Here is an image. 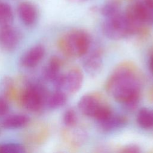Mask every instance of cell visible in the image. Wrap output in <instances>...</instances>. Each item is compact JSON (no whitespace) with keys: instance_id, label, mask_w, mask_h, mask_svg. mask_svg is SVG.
I'll return each instance as SVG.
<instances>
[{"instance_id":"cell-1","label":"cell","mask_w":153,"mask_h":153,"mask_svg":"<svg viewBox=\"0 0 153 153\" xmlns=\"http://www.w3.org/2000/svg\"><path fill=\"white\" fill-rule=\"evenodd\" d=\"M141 75L139 69L131 62L119 64L108 78L105 88L118 102L134 108L139 101Z\"/></svg>"},{"instance_id":"cell-2","label":"cell","mask_w":153,"mask_h":153,"mask_svg":"<svg viewBox=\"0 0 153 153\" xmlns=\"http://www.w3.org/2000/svg\"><path fill=\"white\" fill-rule=\"evenodd\" d=\"M58 46L65 56L77 58L84 56L90 50L91 38L85 31L75 29L64 34L59 39Z\"/></svg>"},{"instance_id":"cell-3","label":"cell","mask_w":153,"mask_h":153,"mask_svg":"<svg viewBox=\"0 0 153 153\" xmlns=\"http://www.w3.org/2000/svg\"><path fill=\"white\" fill-rule=\"evenodd\" d=\"M78 107L82 114L95 119L97 122L113 112L103 96L97 93L83 95L78 101Z\"/></svg>"},{"instance_id":"cell-4","label":"cell","mask_w":153,"mask_h":153,"mask_svg":"<svg viewBox=\"0 0 153 153\" xmlns=\"http://www.w3.org/2000/svg\"><path fill=\"white\" fill-rule=\"evenodd\" d=\"M104 35L109 39L119 40L134 35V30L124 11L105 18L102 25Z\"/></svg>"},{"instance_id":"cell-5","label":"cell","mask_w":153,"mask_h":153,"mask_svg":"<svg viewBox=\"0 0 153 153\" xmlns=\"http://www.w3.org/2000/svg\"><path fill=\"white\" fill-rule=\"evenodd\" d=\"M48 95L47 91L41 84L29 83L20 95V102L27 110L37 112L46 106Z\"/></svg>"},{"instance_id":"cell-6","label":"cell","mask_w":153,"mask_h":153,"mask_svg":"<svg viewBox=\"0 0 153 153\" xmlns=\"http://www.w3.org/2000/svg\"><path fill=\"white\" fill-rule=\"evenodd\" d=\"M82 71L74 67L65 74H61L53 82L56 90L62 91L67 96L76 93L83 83Z\"/></svg>"},{"instance_id":"cell-7","label":"cell","mask_w":153,"mask_h":153,"mask_svg":"<svg viewBox=\"0 0 153 153\" xmlns=\"http://www.w3.org/2000/svg\"><path fill=\"white\" fill-rule=\"evenodd\" d=\"M22 38L20 32L11 25L0 26V48L12 51L19 45Z\"/></svg>"},{"instance_id":"cell-8","label":"cell","mask_w":153,"mask_h":153,"mask_svg":"<svg viewBox=\"0 0 153 153\" xmlns=\"http://www.w3.org/2000/svg\"><path fill=\"white\" fill-rule=\"evenodd\" d=\"M84 56L85 57L83 61V67L86 73L91 76L97 75L103 67V57L101 50L97 47L90 52L88 50Z\"/></svg>"},{"instance_id":"cell-9","label":"cell","mask_w":153,"mask_h":153,"mask_svg":"<svg viewBox=\"0 0 153 153\" xmlns=\"http://www.w3.org/2000/svg\"><path fill=\"white\" fill-rule=\"evenodd\" d=\"M45 47L37 44L27 50L21 57L20 63L25 68H32L37 66L45 56Z\"/></svg>"},{"instance_id":"cell-10","label":"cell","mask_w":153,"mask_h":153,"mask_svg":"<svg viewBox=\"0 0 153 153\" xmlns=\"http://www.w3.org/2000/svg\"><path fill=\"white\" fill-rule=\"evenodd\" d=\"M19 16L24 25L27 26H33L38 19V10L31 2L23 1L17 7Z\"/></svg>"},{"instance_id":"cell-11","label":"cell","mask_w":153,"mask_h":153,"mask_svg":"<svg viewBox=\"0 0 153 153\" xmlns=\"http://www.w3.org/2000/svg\"><path fill=\"white\" fill-rule=\"evenodd\" d=\"M127 123V118L112 112L106 117L97 122L100 128L104 131L110 132L123 127Z\"/></svg>"},{"instance_id":"cell-12","label":"cell","mask_w":153,"mask_h":153,"mask_svg":"<svg viewBox=\"0 0 153 153\" xmlns=\"http://www.w3.org/2000/svg\"><path fill=\"white\" fill-rule=\"evenodd\" d=\"M62 65V61L59 57H52L42 71L43 78L48 81L54 82L61 74L60 72Z\"/></svg>"},{"instance_id":"cell-13","label":"cell","mask_w":153,"mask_h":153,"mask_svg":"<svg viewBox=\"0 0 153 153\" xmlns=\"http://www.w3.org/2000/svg\"><path fill=\"white\" fill-rule=\"evenodd\" d=\"M29 118L25 114H13L7 117L2 122V126L7 129H16L26 126Z\"/></svg>"},{"instance_id":"cell-14","label":"cell","mask_w":153,"mask_h":153,"mask_svg":"<svg viewBox=\"0 0 153 153\" xmlns=\"http://www.w3.org/2000/svg\"><path fill=\"white\" fill-rule=\"evenodd\" d=\"M121 0H106L101 6L100 13L105 18H108L121 12Z\"/></svg>"},{"instance_id":"cell-15","label":"cell","mask_w":153,"mask_h":153,"mask_svg":"<svg viewBox=\"0 0 153 153\" xmlns=\"http://www.w3.org/2000/svg\"><path fill=\"white\" fill-rule=\"evenodd\" d=\"M68 99V96L64 93L56 90L51 94H48L46 100V106L51 109L60 108L64 106Z\"/></svg>"},{"instance_id":"cell-16","label":"cell","mask_w":153,"mask_h":153,"mask_svg":"<svg viewBox=\"0 0 153 153\" xmlns=\"http://www.w3.org/2000/svg\"><path fill=\"white\" fill-rule=\"evenodd\" d=\"M136 121L142 128L149 129L153 127V110L148 108H142L137 112Z\"/></svg>"},{"instance_id":"cell-17","label":"cell","mask_w":153,"mask_h":153,"mask_svg":"<svg viewBox=\"0 0 153 153\" xmlns=\"http://www.w3.org/2000/svg\"><path fill=\"white\" fill-rule=\"evenodd\" d=\"M13 19V11L11 6L0 1V26L11 25Z\"/></svg>"},{"instance_id":"cell-18","label":"cell","mask_w":153,"mask_h":153,"mask_svg":"<svg viewBox=\"0 0 153 153\" xmlns=\"http://www.w3.org/2000/svg\"><path fill=\"white\" fill-rule=\"evenodd\" d=\"M25 151V147L17 143L0 144V153H22Z\"/></svg>"},{"instance_id":"cell-19","label":"cell","mask_w":153,"mask_h":153,"mask_svg":"<svg viewBox=\"0 0 153 153\" xmlns=\"http://www.w3.org/2000/svg\"><path fill=\"white\" fill-rule=\"evenodd\" d=\"M63 124L68 127H74L77 122V116L75 111L72 108H69L65 111L63 115Z\"/></svg>"},{"instance_id":"cell-20","label":"cell","mask_w":153,"mask_h":153,"mask_svg":"<svg viewBox=\"0 0 153 153\" xmlns=\"http://www.w3.org/2000/svg\"><path fill=\"white\" fill-rule=\"evenodd\" d=\"M10 106L7 100L2 97L0 96V117H3L7 114L9 111Z\"/></svg>"},{"instance_id":"cell-21","label":"cell","mask_w":153,"mask_h":153,"mask_svg":"<svg viewBox=\"0 0 153 153\" xmlns=\"http://www.w3.org/2000/svg\"><path fill=\"white\" fill-rule=\"evenodd\" d=\"M120 152L124 153H137L140 152V149L137 145L130 144L123 147Z\"/></svg>"},{"instance_id":"cell-22","label":"cell","mask_w":153,"mask_h":153,"mask_svg":"<svg viewBox=\"0 0 153 153\" xmlns=\"http://www.w3.org/2000/svg\"><path fill=\"white\" fill-rule=\"evenodd\" d=\"M149 68L150 71L153 74V53L151 56L149 60Z\"/></svg>"},{"instance_id":"cell-23","label":"cell","mask_w":153,"mask_h":153,"mask_svg":"<svg viewBox=\"0 0 153 153\" xmlns=\"http://www.w3.org/2000/svg\"><path fill=\"white\" fill-rule=\"evenodd\" d=\"M72 2H74V3H82V2H86L87 1L89 0H68Z\"/></svg>"},{"instance_id":"cell-24","label":"cell","mask_w":153,"mask_h":153,"mask_svg":"<svg viewBox=\"0 0 153 153\" xmlns=\"http://www.w3.org/2000/svg\"><path fill=\"white\" fill-rule=\"evenodd\" d=\"M0 133H1V129H0Z\"/></svg>"}]
</instances>
